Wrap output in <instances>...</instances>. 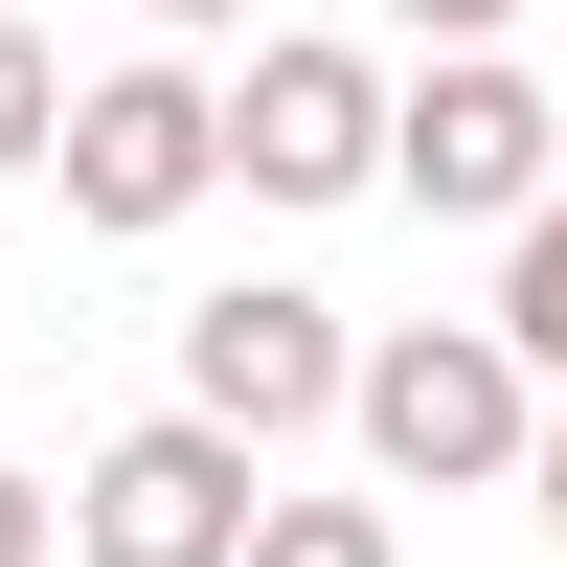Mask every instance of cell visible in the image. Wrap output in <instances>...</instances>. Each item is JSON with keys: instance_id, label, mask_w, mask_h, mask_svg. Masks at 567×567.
Returning <instances> with one entry per match:
<instances>
[{"instance_id": "cell-1", "label": "cell", "mask_w": 567, "mask_h": 567, "mask_svg": "<svg viewBox=\"0 0 567 567\" xmlns=\"http://www.w3.org/2000/svg\"><path fill=\"white\" fill-rule=\"evenodd\" d=\"M341 432L386 454L409 499H477V477H523V454H545V386H523L499 318H409V341H363V409H341Z\"/></svg>"}, {"instance_id": "cell-2", "label": "cell", "mask_w": 567, "mask_h": 567, "mask_svg": "<svg viewBox=\"0 0 567 567\" xmlns=\"http://www.w3.org/2000/svg\"><path fill=\"white\" fill-rule=\"evenodd\" d=\"M250 523H272V454H227L205 409H136V432L69 477V545L91 567H250Z\"/></svg>"}, {"instance_id": "cell-3", "label": "cell", "mask_w": 567, "mask_h": 567, "mask_svg": "<svg viewBox=\"0 0 567 567\" xmlns=\"http://www.w3.org/2000/svg\"><path fill=\"white\" fill-rule=\"evenodd\" d=\"M386 182H409L432 227H499V250H523V227L567 205V114H545V91L477 45V69H432V91L386 114Z\"/></svg>"}, {"instance_id": "cell-4", "label": "cell", "mask_w": 567, "mask_h": 567, "mask_svg": "<svg viewBox=\"0 0 567 567\" xmlns=\"http://www.w3.org/2000/svg\"><path fill=\"white\" fill-rule=\"evenodd\" d=\"M386 114L409 91L296 23V45H250V91H227V182H250V205H363V182H386Z\"/></svg>"}, {"instance_id": "cell-5", "label": "cell", "mask_w": 567, "mask_h": 567, "mask_svg": "<svg viewBox=\"0 0 567 567\" xmlns=\"http://www.w3.org/2000/svg\"><path fill=\"white\" fill-rule=\"evenodd\" d=\"M182 409H205L227 454H272V432H318V409H363V341L296 296V272H227V296L182 318Z\"/></svg>"}, {"instance_id": "cell-6", "label": "cell", "mask_w": 567, "mask_h": 567, "mask_svg": "<svg viewBox=\"0 0 567 567\" xmlns=\"http://www.w3.org/2000/svg\"><path fill=\"white\" fill-rule=\"evenodd\" d=\"M45 182H69V227H182V205L227 182V91H205V69H91Z\"/></svg>"}, {"instance_id": "cell-7", "label": "cell", "mask_w": 567, "mask_h": 567, "mask_svg": "<svg viewBox=\"0 0 567 567\" xmlns=\"http://www.w3.org/2000/svg\"><path fill=\"white\" fill-rule=\"evenodd\" d=\"M499 341H523V386H567V205L499 250Z\"/></svg>"}, {"instance_id": "cell-8", "label": "cell", "mask_w": 567, "mask_h": 567, "mask_svg": "<svg viewBox=\"0 0 567 567\" xmlns=\"http://www.w3.org/2000/svg\"><path fill=\"white\" fill-rule=\"evenodd\" d=\"M250 567H409V545H386V499H272Z\"/></svg>"}, {"instance_id": "cell-9", "label": "cell", "mask_w": 567, "mask_h": 567, "mask_svg": "<svg viewBox=\"0 0 567 567\" xmlns=\"http://www.w3.org/2000/svg\"><path fill=\"white\" fill-rule=\"evenodd\" d=\"M45 159H69V69L0 23V182H45Z\"/></svg>"}, {"instance_id": "cell-10", "label": "cell", "mask_w": 567, "mask_h": 567, "mask_svg": "<svg viewBox=\"0 0 567 567\" xmlns=\"http://www.w3.org/2000/svg\"><path fill=\"white\" fill-rule=\"evenodd\" d=\"M386 23H409V45H432V69H477V45H499V23H523V0H386Z\"/></svg>"}, {"instance_id": "cell-11", "label": "cell", "mask_w": 567, "mask_h": 567, "mask_svg": "<svg viewBox=\"0 0 567 567\" xmlns=\"http://www.w3.org/2000/svg\"><path fill=\"white\" fill-rule=\"evenodd\" d=\"M45 545H69V499H45L23 454H0V567H45Z\"/></svg>"}, {"instance_id": "cell-12", "label": "cell", "mask_w": 567, "mask_h": 567, "mask_svg": "<svg viewBox=\"0 0 567 567\" xmlns=\"http://www.w3.org/2000/svg\"><path fill=\"white\" fill-rule=\"evenodd\" d=\"M136 23H159V45H227V23H250V0H136Z\"/></svg>"}, {"instance_id": "cell-13", "label": "cell", "mask_w": 567, "mask_h": 567, "mask_svg": "<svg viewBox=\"0 0 567 567\" xmlns=\"http://www.w3.org/2000/svg\"><path fill=\"white\" fill-rule=\"evenodd\" d=\"M523 499H545V545H567V409H545V454H523Z\"/></svg>"}, {"instance_id": "cell-14", "label": "cell", "mask_w": 567, "mask_h": 567, "mask_svg": "<svg viewBox=\"0 0 567 567\" xmlns=\"http://www.w3.org/2000/svg\"><path fill=\"white\" fill-rule=\"evenodd\" d=\"M0 23H23V0H0Z\"/></svg>"}]
</instances>
